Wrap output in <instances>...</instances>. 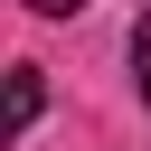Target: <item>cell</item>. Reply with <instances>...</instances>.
<instances>
[{
    "label": "cell",
    "instance_id": "obj_2",
    "mask_svg": "<svg viewBox=\"0 0 151 151\" xmlns=\"http://www.w3.org/2000/svg\"><path fill=\"white\" fill-rule=\"evenodd\" d=\"M132 76H142V104H151V0H142V19H132Z\"/></svg>",
    "mask_w": 151,
    "mask_h": 151
},
{
    "label": "cell",
    "instance_id": "obj_3",
    "mask_svg": "<svg viewBox=\"0 0 151 151\" xmlns=\"http://www.w3.org/2000/svg\"><path fill=\"white\" fill-rule=\"evenodd\" d=\"M28 9H38V19H66V9H85V0H28Z\"/></svg>",
    "mask_w": 151,
    "mask_h": 151
},
{
    "label": "cell",
    "instance_id": "obj_1",
    "mask_svg": "<svg viewBox=\"0 0 151 151\" xmlns=\"http://www.w3.org/2000/svg\"><path fill=\"white\" fill-rule=\"evenodd\" d=\"M38 104H47L38 66H9V132H28V123H38Z\"/></svg>",
    "mask_w": 151,
    "mask_h": 151
}]
</instances>
